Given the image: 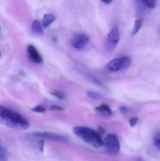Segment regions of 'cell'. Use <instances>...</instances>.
I'll use <instances>...</instances> for the list:
<instances>
[{"instance_id": "cell-1", "label": "cell", "mask_w": 160, "mask_h": 161, "mask_svg": "<svg viewBox=\"0 0 160 161\" xmlns=\"http://www.w3.org/2000/svg\"><path fill=\"white\" fill-rule=\"evenodd\" d=\"M0 121L10 128L25 130L30 127L29 121L18 113L4 106H0Z\"/></svg>"}, {"instance_id": "cell-2", "label": "cell", "mask_w": 160, "mask_h": 161, "mask_svg": "<svg viewBox=\"0 0 160 161\" xmlns=\"http://www.w3.org/2000/svg\"><path fill=\"white\" fill-rule=\"evenodd\" d=\"M73 132L80 139L96 148L103 146L104 141L99 132L88 127L76 126Z\"/></svg>"}, {"instance_id": "cell-3", "label": "cell", "mask_w": 160, "mask_h": 161, "mask_svg": "<svg viewBox=\"0 0 160 161\" xmlns=\"http://www.w3.org/2000/svg\"><path fill=\"white\" fill-rule=\"evenodd\" d=\"M131 59L128 56H124L113 59L105 67L106 70L110 72H116L122 70L126 69L130 66Z\"/></svg>"}, {"instance_id": "cell-4", "label": "cell", "mask_w": 160, "mask_h": 161, "mask_svg": "<svg viewBox=\"0 0 160 161\" xmlns=\"http://www.w3.org/2000/svg\"><path fill=\"white\" fill-rule=\"evenodd\" d=\"M107 153L113 157L117 156L120 149L118 137L113 133L108 134L104 140V145Z\"/></svg>"}, {"instance_id": "cell-5", "label": "cell", "mask_w": 160, "mask_h": 161, "mask_svg": "<svg viewBox=\"0 0 160 161\" xmlns=\"http://www.w3.org/2000/svg\"><path fill=\"white\" fill-rule=\"evenodd\" d=\"M119 39L120 36L118 29L116 26H115L107 36L105 42L106 50L110 53L113 52L119 42Z\"/></svg>"}, {"instance_id": "cell-6", "label": "cell", "mask_w": 160, "mask_h": 161, "mask_svg": "<svg viewBox=\"0 0 160 161\" xmlns=\"http://www.w3.org/2000/svg\"><path fill=\"white\" fill-rule=\"evenodd\" d=\"M30 135L32 137L46 138L49 140L62 142L67 143L69 142L68 139L65 136L58 133H54V132H49V131H43V132L36 131V132L30 133Z\"/></svg>"}, {"instance_id": "cell-7", "label": "cell", "mask_w": 160, "mask_h": 161, "mask_svg": "<svg viewBox=\"0 0 160 161\" xmlns=\"http://www.w3.org/2000/svg\"><path fill=\"white\" fill-rule=\"evenodd\" d=\"M89 39L86 35L80 34L75 35L71 41L72 46L75 49H80L85 48L88 44Z\"/></svg>"}, {"instance_id": "cell-8", "label": "cell", "mask_w": 160, "mask_h": 161, "mask_svg": "<svg viewBox=\"0 0 160 161\" xmlns=\"http://www.w3.org/2000/svg\"><path fill=\"white\" fill-rule=\"evenodd\" d=\"M27 53L31 61L36 64L42 62V58L37 48L33 45H30L27 48Z\"/></svg>"}, {"instance_id": "cell-9", "label": "cell", "mask_w": 160, "mask_h": 161, "mask_svg": "<svg viewBox=\"0 0 160 161\" xmlns=\"http://www.w3.org/2000/svg\"><path fill=\"white\" fill-rule=\"evenodd\" d=\"M95 110L101 115L105 117H109L113 114L112 111L110 107L105 104H102L95 108Z\"/></svg>"}, {"instance_id": "cell-10", "label": "cell", "mask_w": 160, "mask_h": 161, "mask_svg": "<svg viewBox=\"0 0 160 161\" xmlns=\"http://www.w3.org/2000/svg\"><path fill=\"white\" fill-rule=\"evenodd\" d=\"M32 31L33 34L37 36H40L43 34V26L39 21L35 20L33 21L32 25Z\"/></svg>"}, {"instance_id": "cell-11", "label": "cell", "mask_w": 160, "mask_h": 161, "mask_svg": "<svg viewBox=\"0 0 160 161\" xmlns=\"http://www.w3.org/2000/svg\"><path fill=\"white\" fill-rule=\"evenodd\" d=\"M55 18L52 14H46L43 17L42 24L44 28H47L55 20Z\"/></svg>"}, {"instance_id": "cell-12", "label": "cell", "mask_w": 160, "mask_h": 161, "mask_svg": "<svg viewBox=\"0 0 160 161\" xmlns=\"http://www.w3.org/2000/svg\"><path fill=\"white\" fill-rule=\"evenodd\" d=\"M83 75L86 79H88V80L90 81H92L93 83H95V84H97L98 85H102V83L101 82L100 80H99L97 78H96L94 76V75H91V74L88 73H83Z\"/></svg>"}, {"instance_id": "cell-13", "label": "cell", "mask_w": 160, "mask_h": 161, "mask_svg": "<svg viewBox=\"0 0 160 161\" xmlns=\"http://www.w3.org/2000/svg\"><path fill=\"white\" fill-rule=\"evenodd\" d=\"M142 20L141 19L136 20L134 23V27L132 31V35L134 36L136 35L138 32H139L140 29L142 27Z\"/></svg>"}, {"instance_id": "cell-14", "label": "cell", "mask_w": 160, "mask_h": 161, "mask_svg": "<svg viewBox=\"0 0 160 161\" xmlns=\"http://www.w3.org/2000/svg\"><path fill=\"white\" fill-rule=\"evenodd\" d=\"M143 3L144 4L150 9L155 8L156 6L155 0H139Z\"/></svg>"}, {"instance_id": "cell-15", "label": "cell", "mask_w": 160, "mask_h": 161, "mask_svg": "<svg viewBox=\"0 0 160 161\" xmlns=\"http://www.w3.org/2000/svg\"><path fill=\"white\" fill-rule=\"evenodd\" d=\"M153 143L156 148L160 150V131L158 132L154 136Z\"/></svg>"}, {"instance_id": "cell-16", "label": "cell", "mask_w": 160, "mask_h": 161, "mask_svg": "<svg viewBox=\"0 0 160 161\" xmlns=\"http://www.w3.org/2000/svg\"><path fill=\"white\" fill-rule=\"evenodd\" d=\"M86 95L89 98L94 99V100H96V99H99L101 97V95L99 93L96 92H93V91H87L86 92Z\"/></svg>"}, {"instance_id": "cell-17", "label": "cell", "mask_w": 160, "mask_h": 161, "mask_svg": "<svg viewBox=\"0 0 160 161\" xmlns=\"http://www.w3.org/2000/svg\"><path fill=\"white\" fill-rule=\"evenodd\" d=\"M32 111L36 113H44L46 111V109L44 106L42 105H38V106H36L34 108L31 109Z\"/></svg>"}, {"instance_id": "cell-18", "label": "cell", "mask_w": 160, "mask_h": 161, "mask_svg": "<svg viewBox=\"0 0 160 161\" xmlns=\"http://www.w3.org/2000/svg\"><path fill=\"white\" fill-rule=\"evenodd\" d=\"M51 94L59 99H64L65 98V95L60 91H55L51 92Z\"/></svg>"}, {"instance_id": "cell-19", "label": "cell", "mask_w": 160, "mask_h": 161, "mask_svg": "<svg viewBox=\"0 0 160 161\" xmlns=\"http://www.w3.org/2000/svg\"><path fill=\"white\" fill-rule=\"evenodd\" d=\"M6 154L4 148L2 146V144H1V148H0V161H7Z\"/></svg>"}, {"instance_id": "cell-20", "label": "cell", "mask_w": 160, "mask_h": 161, "mask_svg": "<svg viewBox=\"0 0 160 161\" xmlns=\"http://www.w3.org/2000/svg\"><path fill=\"white\" fill-rule=\"evenodd\" d=\"M49 109L52 111H63L65 110L64 108L57 105H52L49 108Z\"/></svg>"}, {"instance_id": "cell-21", "label": "cell", "mask_w": 160, "mask_h": 161, "mask_svg": "<svg viewBox=\"0 0 160 161\" xmlns=\"http://www.w3.org/2000/svg\"><path fill=\"white\" fill-rule=\"evenodd\" d=\"M138 121H139L138 117H132V118H131L130 120V125L131 126V127H133L137 125Z\"/></svg>"}, {"instance_id": "cell-22", "label": "cell", "mask_w": 160, "mask_h": 161, "mask_svg": "<svg viewBox=\"0 0 160 161\" xmlns=\"http://www.w3.org/2000/svg\"><path fill=\"white\" fill-rule=\"evenodd\" d=\"M119 110L123 114H126L129 112V109L125 106H121L119 108Z\"/></svg>"}, {"instance_id": "cell-23", "label": "cell", "mask_w": 160, "mask_h": 161, "mask_svg": "<svg viewBox=\"0 0 160 161\" xmlns=\"http://www.w3.org/2000/svg\"><path fill=\"white\" fill-rule=\"evenodd\" d=\"M103 3L106 4H110L112 2L113 0H101Z\"/></svg>"}, {"instance_id": "cell-24", "label": "cell", "mask_w": 160, "mask_h": 161, "mask_svg": "<svg viewBox=\"0 0 160 161\" xmlns=\"http://www.w3.org/2000/svg\"><path fill=\"white\" fill-rule=\"evenodd\" d=\"M159 27H160V24Z\"/></svg>"}]
</instances>
